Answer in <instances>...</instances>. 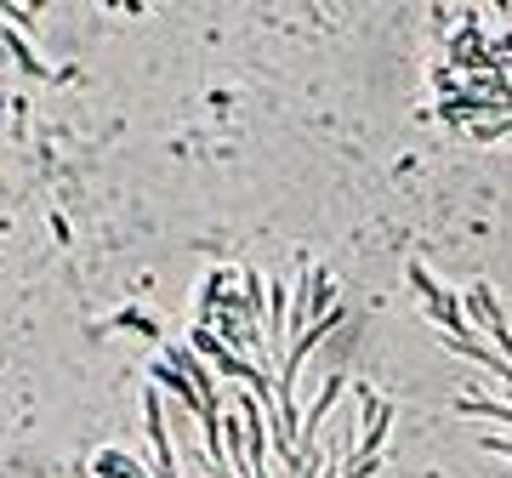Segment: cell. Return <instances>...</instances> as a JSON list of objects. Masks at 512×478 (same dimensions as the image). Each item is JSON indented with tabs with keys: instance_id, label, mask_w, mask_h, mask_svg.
Returning <instances> with one entry per match:
<instances>
[{
	"instance_id": "6da1fadb",
	"label": "cell",
	"mask_w": 512,
	"mask_h": 478,
	"mask_svg": "<svg viewBox=\"0 0 512 478\" xmlns=\"http://www.w3.org/2000/svg\"><path fill=\"white\" fill-rule=\"evenodd\" d=\"M467 313H473V325L478 331H490L495 336V348L501 353H512V331H507V313L495 308V296L478 285V291H467Z\"/></svg>"
},
{
	"instance_id": "7a4b0ae2",
	"label": "cell",
	"mask_w": 512,
	"mask_h": 478,
	"mask_svg": "<svg viewBox=\"0 0 512 478\" xmlns=\"http://www.w3.org/2000/svg\"><path fill=\"white\" fill-rule=\"evenodd\" d=\"M97 478H148L137 461H126V450H103L97 456Z\"/></svg>"
}]
</instances>
